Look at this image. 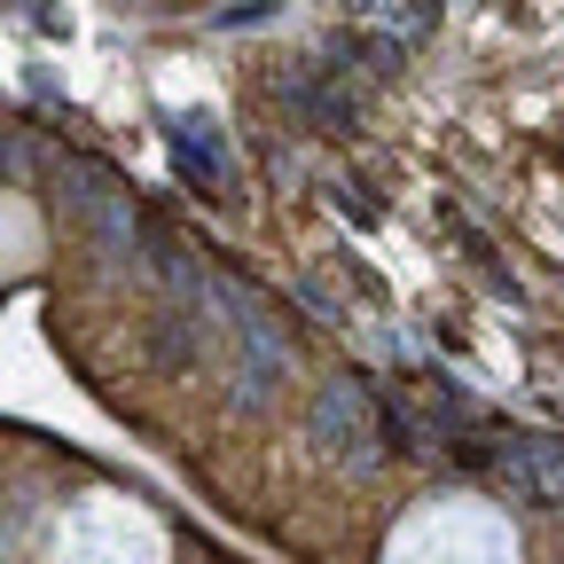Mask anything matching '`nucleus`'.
<instances>
[{"mask_svg": "<svg viewBox=\"0 0 564 564\" xmlns=\"http://www.w3.org/2000/svg\"><path fill=\"white\" fill-rule=\"evenodd\" d=\"M40 251V220L24 196H0V274H17L24 259Z\"/></svg>", "mask_w": 564, "mask_h": 564, "instance_id": "obj_3", "label": "nucleus"}, {"mask_svg": "<svg viewBox=\"0 0 564 564\" xmlns=\"http://www.w3.org/2000/svg\"><path fill=\"white\" fill-rule=\"evenodd\" d=\"M55 564H165V525L126 494H87L55 525Z\"/></svg>", "mask_w": 564, "mask_h": 564, "instance_id": "obj_2", "label": "nucleus"}, {"mask_svg": "<svg viewBox=\"0 0 564 564\" xmlns=\"http://www.w3.org/2000/svg\"><path fill=\"white\" fill-rule=\"evenodd\" d=\"M384 564H525V549H518V525L494 502L440 494V502H423L392 525Z\"/></svg>", "mask_w": 564, "mask_h": 564, "instance_id": "obj_1", "label": "nucleus"}]
</instances>
